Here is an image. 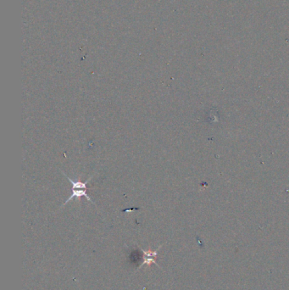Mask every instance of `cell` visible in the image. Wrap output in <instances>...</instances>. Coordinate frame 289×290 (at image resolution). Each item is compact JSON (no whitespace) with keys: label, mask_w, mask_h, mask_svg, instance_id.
Instances as JSON below:
<instances>
[{"label":"cell","mask_w":289,"mask_h":290,"mask_svg":"<svg viewBox=\"0 0 289 290\" xmlns=\"http://www.w3.org/2000/svg\"><path fill=\"white\" fill-rule=\"evenodd\" d=\"M63 174L66 176V178H67V179L71 182V184H72V193H71V195L70 196V198L65 202L64 205L66 204L68 202L71 201L73 198H81V197H85V198H87V200H88V201H90V202H92V203H94V202L91 199L90 196H89L88 193H87V183L91 181V179L93 178V176H91L88 180H87L86 182H80V181H74V180H72L71 178H70L67 175H65V172H63Z\"/></svg>","instance_id":"6da1fadb"}]
</instances>
